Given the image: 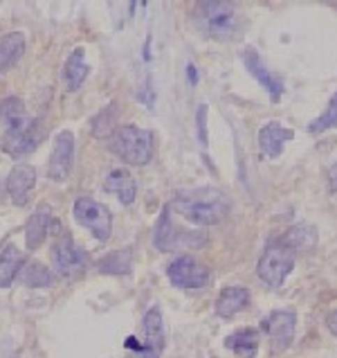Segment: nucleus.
I'll return each instance as SVG.
<instances>
[{
  "instance_id": "f257e3e1",
  "label": "nucleus",
  "mask_w": 337,
  "mask_h": 358,
  "mask_svg": "<svg viewBox=\"0 0 337 358\" xmlns=\"http://www.w3.org/2000/svg\"><path fill=\"white\" fill-rule=\"evenodd\" d=\"M171 208L182 219L196 226H216L230 214V199L220 189L198 187L189 192H178L171 201Z\"/></svg>"
},
{
  "instance_id": "f03ea898",
  "label": "nucleus",
  "mask_w": 337,
  "mask_h": 358,
  "mask_svg": "<svg viewBox=\"0 0 337 358\" xmlns=\"http://www.w3.org/2000/svg\"><path fill=\"white\" fill-rule=\"evenodd\" d=\"M193 23L207 38L232 43L243 36L245 18L234 3L225 0H205L193 9Z\"/></svg>"
},
{
  "instance_id": "7ed1b4c3",
  "label": "nucleus",
  "mask_w": 337,
  "mask_h": 358,
  "mask_svg": "<svg viewBox=\"0 0 337 358\" xmlns=\"http://www.w3.org/2000/svg\"><path fill=\"white\" fill-rule=\"evenodd\" d=\"M110 151L126 162V165H147L153 160L156 153V138L147 129H140L135 124L117 127V131L110 138Z\"/></svg>"
},
{
  "instance_id": "20e7f679",
  "label": "nucleus",
  "mask_w": 337,
  "mask_h": 358,
  "mask_svg": "<svg viewBox=\"0 0 337 358\" xmlns=\"http://www.w3.org/2000/svg\"><path fill=\"white\" fill-rule=\"evenodd\" d=\"M294 259H297V250L292 245H288L281 237L272 239L265 245V250L257 264L259 280L265 286H270V289H281L283 282L288 280V275L294 268Z\"/></svg>"
},
{
  "instance_id": "39448f33",
  "label": "nucleus",
  "mask_w": 337,
  "mask_h": 358,
  "mask_svg": "<svg viewBox=\"0 0 337 358\" xmlns=\"http://www.w3.org/2000/svg\"><path fill=\"white\" fill-rule=\"evenodd\" d=\"M52 262H54V268L61 278H79L81 273H86L88 268V255L84 248H79L75 243L73 234L70 232H61L59 239L52 248Z\"/></svg>"
},
{
  "instance_id": "423d86ee",
  "label": "nucleus",
  "mask_w": 337,
  "mask_h": 358,
  "mask_svg": "<svg viewBox=\"0 0 337 358\" xmlns=\"http://www.w3.org/2000/svg\"><path fill=\"white\" fill-rule=\"evenodd\" d=\"M294 329H297V315L290 309L272 311L261 320V331L268 336L272 354L288 352V347L294 341Z\"/></svg>"
},
{
  "instance_id": "0eeeda50",
  "label": "nucleus",
  "mask_w": 337,
  "mask_h": 358,
  "mask_svg": "<svg viewBox=\"0 0 337 358\" xmlns=\"http://www.w3.org/2000/svg\"><path fill=\"white\" fill-rule=\"evenodd\" d=\"M75 219L81 223L84 228H88L93 232V237L97 241H108L110 232H112V217L110 210L104 206V203H97L90 196H81L75 203Z\"/></svg>"
},
{
  "instance_id": "6e6552de",
  "label": "nucleus",
  "mask_w": 337,
  "mask_h": 358,
  "mask_svg": "<svg viewBox=\"0 0 337 358\" xmlns=\"http://www.w3.org/2000/svg\"><path fill=\"white\" fill-rule=\"evenodd\" d=\"M40 138H43V131H40L38 122L34 117H25L20 120L18 124L9 127L3 136V149L9 153V156L20 158V156H27L32 153L38 145H40Z\"/></svg>"
},
{
  "instance_id": "1a4fd4ad",
  "label": "nucleus",
  "mask_w": 337,
  "mask_h": 358,
  "mask_svg": "<svg viewBox=\"0 0 337 358\" xmlns=\"http://www.w3.org/2000/svg\"><path fill=\"white\" fill-rule=\"evenodd\" d=\"M167 275L171 284L178 286V289H202V286L209 284L211 278L207 266L189 257V255H182V257L173 259L167 268Z\"/></svg>"
},
{
  "instance_id": "9d476101",
  "label": "nucleus",
  "mask_w": 337,
  "mask_h": 358,
  "mask_svg": "<svg viewBox=\"0 0 337 358\" xmlns=\"http://www.w3.org/2000/svg\"><path fill=\"white\" fill-rule=\"evenodd\" d=\"M75 160V136L73 131H61L54 138V149L47 162V176L54 182H66L70 171H73Z\"/></svg>"
},
{
  "instance_id": "9b49d317",
  "label": "nucleus",
  "mask_w": 337,
  "mask_h": 358,
  "mask_svg": "<svg viewBox=\"0 0 337 358\" xmlns=\"http://www.w3.org/2000/svg\"><path fill=\"white\" fill-rule=\"evenodd\" d=\"M153 243H156L158 250L171 252V250L180 248V245H196V243H202V241L193 239L191 232L180 230L176 223L171 221V206H167L165 210H162L160 219L156 223V234H153Z\"/></svg>"
},
{
  "instance_id": "f8f14e48",
  "label": "nucleus",
  "mask_w": 337,
  "mask_h": 358,
  "mask_svg": "<svg viewBox=\"0 0 337 358\" xmlns=\"http://www.w3.org/2000/svg\"><path fill=\"white\" fill-rule=\"evenodd\" d=\"M142 327H144V347L135 354V358H160L165 350V324H162V313L158 306L144 313Z\"/></svg>"
},
{
  "instance_id": "ddd939ff",
  "label": "nucleus",
  "mask_w": 337,
  "mask_h": 358,
  "mask_svg": "<svg viewBox=\"0 0 337 358\" xmlns=\"http://www.w3.org/2000/svg\"><path fill=\"white\" fill-rule=\"evenodd\" d=\"M243 64H245V68H248V73L259 81V84L268 90L270 93V97H272V101H279V97L283 95V79H279V77H274L268 68H265V64L261 61V57H259V52L254 50L252 45L250 48H245L243 50Z\"/></svg>"
},
{
  "instance_id": "4468645a",
  "label": "nucleus",
  "mask_w": 337,
  "mask_h": 358,
  "mask_svg": "<svg viewBox=\"0 0 337 358\" xmlns=\"http://www.w3.org/2000/svg\"><path fill=\"white\" fill-rule=\"evenodd\" d=\"M52 230H59V223L54 221V214L50 206H38L36 212L29 217L25 226V243L29 250H38L40 243L47 239V234Z\"/></svg>"
},
{
  "instance_id": "2eb2a0df",
  "label": "nucleus",
  "mask_w": 337,
  "mask_h": 358,
  "mask_svg": "<svg viewBox=\"0 0 337 358\" xmlns=\"http://www.w3.org/2000/svg\"><path fill=\"white\" fill-rule=\"evenodd\" d=\"M36 185V169L27 162H20L16 165L12 171H9V178H7V192H9V199H12L14 206L23 208L27 199H29V192L34 189Z\"/></svg>"
},
{
  "instance_id": "dca6fc26",
  "label": "nucleus",
  "mask_w": 337,
  "mask_h": 358,
  "mask_svg": "<svg viewBox=\"0 0 337 358\" xmlns=\"http://www.w3.org/2000/svg\"><path fill=\"white\" fill-rule=\"evenodd\" d=\"M252 295L245 286H225L216 298V313L220 318H234L250 306Z\"/></svg>"
},
{
  "instance_id": "f3484780",
  "label": "nucleus",
  "mask_w": 337,
  "mask_h": 358,
  "mask_svg": "<svg viewBox=\"0 0 337 358\" xmlns=\"http://www.w3.org/2000/svg\"><path fill=\"white\" fill-rule=\"evenodd\" d=\"M294 138V131L279 124V122H270V124H265L261 131H259V147L265 156L270 158H279L281 151H283V145L285 142H290Z\"/></svg>"
},
{
  "instance_id": "a211bd4d",
  "label": "nucleus",
  "mask_w": 337,
  "mask_h": 358,
  "mask_svg": "<svg viewBox=\"0 0 337 358\" xmlns=\"http://www.w3.org/2000/svg\"><path fill=\"white\" fill-rule=\"evenodd\" d=\"M104 192L108 194H115V196L124 203V206H130L133 201L137 196V185H135V178L128 169H112L106 180H104Z\"/></svg>"
},
{
  "instance_id": "6ab92c4d",
  "label": "nucleus",
  "mask_w": 337,
  "mask_h": 358,
  "mask_svg": "<svg viewBox=\"0 0 337 358\" xmlns=\"http://www.w3.org/2000/svg\"><path fill=\"white\" fill-rule=\"evenodd\" d=\"M259 331L257 329H239L225 338V347L239 358H257L259 354Z\"/></svg>"
},
{
  "instance_id": "aec40b11",
  "label": "nucleus",
  "mask_w": 337,
  "mask_h": 358,
  "mask_svg": "<svg viewBox=\"0 0 337 358\" xmlns=\"http://www.w3.org/2000/svg\"><path fill=\"white\" fill-rule=\"evenodd\" d=\"M88 77V64H86V50L84 48H77L73 55L68 57L66 66H63V81H66V88L70 93L81 88V84L86 81Z\"/></svg>"
},
{
  "instance_id": "412c9836",
  "label": "nucleus",
  "mask_w": 337,
  "mask_h": 358,
  "mask_svg": "<svg viewBox=\"0 0 337 358\" xmlns=\"http://www.w3.org/2000/svg\"><path fill=\"white\" fill-rule=\"evenodd\" d=\"M25 257L14 243H7L5 250L0 252V289L12 286V282L18 278V273L23 271Z\"/></svg>"
},
{
  "instance_id": "4be33fe9",
  "label": "nucleus",
  "mask_w": 337,
  "mask_h": 358,
  "mask_svg": "<svg viewBox=\"0 0 337 358\" xmlns=\"http://www.w3.org/2000/svg\"><path fill=\"white\" fill-rule=\"evenodd\" d=\"M25 52V34L23 32H9L0 38V75L7 73L9 68L16 66Z\"/></svg>"
},
{
  "instance_id": "5701e85b",
  "label": "nucleus",
  "mask_w": 337,
  "mask_h": 358,
  "mask_svg": "<svg viewBox=\"0 0 337 358\" xmlns=\"http://www.w3.org/2000/svg\"><path fill=\"white\" fill-rule=\"evenodd\" d=\"M20 282L29 286V289H47V286L54 284V275L47 266L38 262H29L23 266V271H20Z\"/></svg>"
},
{
  "instance_id": "b1692460",
  "label": "nucleus",
  "mask_w": 337,
  "mask_h": 358,
  "mask_svg": "<svg viewBox=\"0 0 337 358\" xmlns=\"http://www.w3.org/2000/svg\"><path fill=\"white\" fill-rule=\"evenodd\" d=\"M130 266H133V250L130 248H119V250H112L110 255H106L104 259L97 264L99 273H106V275H121V273H130Z\"/></svg>"
},
{
  "instance_id": "393cba45",
  "label": "nucleus",
  "mask_w": 337,
  "mask_h": 358,
  "mask_svg": "<svg viewBox=\"0 0 337 358\" xmlns=\"http://www.w3.org/2000/svg\"><path fill=\"white\" fill-rule=\"evenodd\" d=\"M27 113H25V104L20 97H7L0 101V122L5 124V129L18 124L20 120H25Z\"/></svg>"
},
{
  "instance_id": "a878e982",
  "label": "nucleus",
  "mask_w": 337,
  "mask_h": 358,
  "mask_svg": "<svg viewBox=\"0 0 337 358\" xmlns=\"http://www.w3.org/2000/svg\"><path fill=\"white\" fill-rule=\"evenodd\" d=\"M115 124H117V108H115V104H110L93 120L95 138H112V133L117 131Z\"/></svg>"
},
{
  "instance_id": "bb28decb",
  "label": "nucleus",
  "mask_w": 337,
  "mask_h": 358,
  "mask_svg": "<svg viewBox=\"0 0 337 358\" xmlns=\"http://www.w3.org/2000/svg\"><path fill=\"white\" fill-rule=\"evenodd\" d=\"M281 239L299 252V250L310 248V245L315 243V228H310V226H292Z\"/></svg>"
},
{
  "instance_id": "cd10ccee",
  "label": "nucleus",
  "mask_w": 337,
  "mask_h": 358,
  "mask_svg": "<svg viewBox=\"0 0 337 358\" xmlns=\"http://www.w3.org/2000/svg\"><path fill=\"white\" fill-rule=\"evenodd\" d=\"M335 127H337V93L331 97L329 106H326L324 113H322L317 120H313V122H310V124H308V131H310V133H324V131L335 129Z\"/></svg>"
},
{
  "instance_id": "c85d7f7f",
  "label": "nucleus",
  "mask_w": 337,
  "mask_h": 358,
  "mask_svg": "<svg viewBox=\"0 0 337 358\" xmlns=\"http://www.w3.org/2000/svg\"><path fill=\"white\" fill-rule=\"evenodd\" d=\"M196 124H198V138L202 145H207V104H200L196 110Z\"/></svg>"
},
{
  "instance_id": "c756f323",
  "label": "nucleus",
  "mask_w": 337,
  "mask_h": 358,
  "mask_svg": "<svg viewBox=\"0 0 337 358\" xmlns=\"http://www.w3.org/2000/svg\"><path fill=\"white\" fill-rule=\"evenodd\" d=\"M326 324H329L331 334L337 338V311H331V313H329V318H326Z\"/></svg>"
},
{
  "instance_id": "7c9ffc66",
  "label": "nucleus",
  "mask_w": 337,
  "mask_h": 358,
  "mask_svg": "<svg viewBox=\"0 0 337 358\" xmlns=\"http://www.w3.org/2000/svg\"><path fill=\"white\" fill-rule=\"evenodd\" d=\"M329 182H331V189L337 192V162L329 169Z\"/></svg>"
},
{
  "instance_id": "2f4dec72",
  "label": "nucleus",
  "mask_w": 337,
  "mask_h": 358,
  "mask_svg": "<svg viewBox=\"0 0 337 358\" xmlns=\"http://www.w3.org/2000/svg\"><path fill=\"white\" fill-rule=\"evenodd\" d=\"M187 73H189V81H191V84H196V81H198V73H196V66H187Z\"/></svg>"
}]
</instances>
